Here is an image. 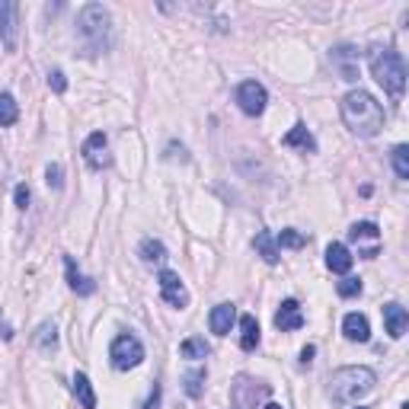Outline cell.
I'll list each match as a JSON object with an SVG mask.
<instances>
[{
  "label": "cell",
  "mask_w": 409,
  "mask_h": 409,
  "mask_svg": "<svg viewBox=\"0 0 409 409\" xmlns=\"http://www.w3.org/2000/svg\"><path fill=\"white\" fill-rule=\"evenodd\" d=\"M384 106L364 90H352L343 96V121L358 138H377L384 131Z\"/></svg>",
  "instance_id": "cell-1"
},
{
  "label": "cell",
  "mask_w": 409,
  "mask_h": 409,
  "mask_svg": "<svg viewBox=\"0 0 409 409\" xmlns=\"http://www.w3.org/2000/svg\"><path fill=\"white\" fill-rule=\"evenodd\" d=\"M77 35H81V45L87 58H96L109 48L112 42V20H109V10L102 4H87L77 13Z\"/></svg>",
  "instance_id": "cell-2"
},
{
  "label": "cell",
  "mask_w": 409,
  "mask_h": 409,
  "mask_svg": "<svg viewBox=\"0 0 409 409\" xmlns=\"http://www.w3.org/2000/svg\"><path fill=\"white\" fill-rule=\"evenodd\" d=\"M368 64H371V77L390 96H403V90H406V61H403L400 52H393L387 45H371Z\"/></svg>",
  "instance_id": "cell-3"
},
{
  "label": "cell",
  "mask_w": 409,
  "mask_h": 409,
  "mask_svg": "<svg viewBox=\"0 0 409 409\" xmlns=\"http://www.w3.org/2000/svg\"><path fill=\"white\" fill-rule=\"evenodd\" d=\"M377 384L374 371L362 368V364H352V368H339L329 374V396L336 403H352V400H362L364 393H371Z\"/></svg>",
  "instance_id": "cell-4"
},
{
  "label": "cell",
  "mask_w": 409,
  "mask_h": 409,
  "mask_svg": "<svg viewBox=\"0 0 409 409\" xmlns=\"http://www.w3.org/2000/svg\"><path fill=\"white\" fill-rule=\"evenodd\" d=\"M272 387L266 381H256L249 374H237L230 381V406L227 409H259L262 400H268Z\"/></svg>",
  "instance_id": "cell-5"
},
{
  "label": "cell",
  "mask_w": 409,
  "mask_h": 409,
  "mask_svg": "<svg viewBox=\"0 0 409 409\" xmlns=\"http://www.w3.org/2000/svg\"><path fill=\"white\" fill-rule=\"evenodd\" d=\"M109 358H112V368L115 371H131L138 368V364L144 362V345L138 336L131 333H121L112 339V345H109Z\"/></svg>",
  "instance_id": "cell-6"
},
{
  "label": "cell",
  "mask_w": 409,
  "mask_h": 409,
  "mask_svg": "<svg viewBox=\"0 0 409 409\" xmlns=\"http://www.w3.org/2000/svg\"><path fill=\"white\" fill-rule=\"evenodd\" d=\"M234 100H237V106H240V112H247L249 119H256V115L266 112L268 93H266V87H262L259 81H243L240 87H237Z\"/></svg>",
  "instance_id": "cell-7"
},
{
  "label": "cell",
  "mask_w": 409,
  "mask_h": 409,
  "mask_svg": "<svg viewBox=\"0 0 409 409\" xmlns=\"http://www.w3.org/2000/svg\"><path fill=\"white\" fill-rule=\"evenodd\" d=\"M157 285H160V297L170 304V307H176V310L189 307V291H186V285H182V278L176 275V272L163 268L160 275H157Z\"/></svg>",
  "instance_id": "cell-8"
},
{
  "label": "cell",
  "mask_w": 409,
  "mask_h": 409,
  "mask_svg": "<svg viewBox=\"0 0 409 409\" xmlns=\"http://www.w3.org/2000/svg\"><path fill=\"white\" fill-rule=\"evenodd\" d=\"M358 58H362V52H358L355 45H339L329 52V61H333V67L339 71V77L343 81H358Z\"/></svg>",
  "instance_id": "cell-9"
},
{
  "label": "cell",
  "mask_w": 409,
  "mask_h": 409,
  "mask_svg": "<svg viewBox=\"0 0 409 409\" xmlns=\"http://www.w3.org/2000/svg\"><path fill=\"white\" fill-rule=\"evenodd\" d=\"M83 160H87L90 170H106L109 163H112V157H109V141L102 131H93L83 141Z\"/></svg>",
  "instance_id": "cell-10"
},
{
  "label": "cell",
  "mask_w": 409,
  "mask_h": 409,
  "mask_svg": "<svg viewBox=\"0 0 409 409\" xmlns=\"http://www.w3.org/2000/svg\"><path fill=\"white\" fill-rule=\"evenodd\" d=\"M16 16H20V7L13 0H0V39L7 52H16Z\"/></svg>",
  "instance_id": "cell-11"
},
{
  "label": "cell",
  "mask_w": 409,
  "mask_h": 409,
  "mask_svg": "<svg viewBox=\"0 0 409 409\" xmlns=\"http://www.w3.org/2000/svg\"><path fill=\"white\" fill-rule=\"evenodd\" d=\"M381 314H384V329L390 333V339H403V333H406V326H409L406 307H403V304H384Z\"/></svg>",
  "instance_id": "cell-12"
},
{
  "label": "cell",
  "mask_w": 409,
  "mask_h": 409,
  "mask_svg": "<svg viewBox=\"0 0 409 409\" xmlns=\"http://www.w3.org/2000/svg\"><path fill=\"white\" fill-rule=\"evenodd\" d=\"M275 326L282 329V333H291V329H301V326H304L301 304H297L295 297L282 301V307H278V314H275Z\"/></svg>",
  "instance_id": "cell-13"
},
{
  "label": "cell",
  "mask_w": 409,
  "mask_h": 409,
  "mask_svg": "<svg viewBox=\"0 0 409 409\" xmlns=\"http://www.w3.org/2000/svg\"><path fill=\"white\" fill-rule=\"evenodd\" d=\"M352 262H355V256L349 253L345 243H329V247H326V266L333 268L336 275H349Z\"/></svg>",
  "instance_id": "cell-14"
},
{
  "label": "cell",
  "mask_w": 409,
  "mask_h": 409,
  "mask_svg": "<svg viewBox=\"0 0 409 409\" xmlns=\"http://www.w3.org/2000/svg\"><path fill=\"white\" fill-rule=\"evenodd\" d=\"M343 333L349 343H368L371 339V323L364 314H345L343 320Z\"/></svg>",
  "instance_id": "cell-15"
},
{
  "label": "cell",
  "mask_w": 409,
  "mask_h": 409,
  "mask_svg": "<svg viewBox=\"0 0 409 409\" xmlns=\"http://www.w3.org/2000/svg\"><path fill=\"white\" fill-rule=\"evenodd\" d=\"M234 320H237L234 304H218V307L211 310V316H208V326H211V333H215V336H227L230 326H234Z\"/></svg>",
  "instance_id": "cell-16"
},
{
  "label": "cell",
  "mask_w": 409,
  "mask_h": 409,
  "mask_svg": "<svg viewBox=\"0 0 409 409\" xmlns=\"http://www.w3.org/2000/svg\"><path fill=\"white\" fill-rule=\"evenodd\" d=\"M282 144H285V148H297L301 154H316V138L307 131V125H295L282 138Z\"/></svg>",
  "instance_id": "cell-17"
},
{
  "label": "cell",
  "mask_w": 409,
  "mask_h": 409,
  "mask_svg": "<svg viewBox=\"0 0 409 409\" xmlns=\"http://www.w3.org/2000/svg\"><path fill=\"white\" fill-rule=\"evenodd\" d=\"M64 272H67V285L77 291V295H83V297H90L96 291V285L90 282L87 275H83L81 268H77V262H74V256H64Z\"/></svg>",
  "instance_id": "cell-18"
},
{
  "label": "cell",
  "mask_w": 409,
  "mask_h": 409,
  "mask_svg": "<svg viewBox=\"0 0 409 409\" xmlns=\"http://www.w3.org/2000/svg\"><path fill=\"white\" fill-rule=\"evenodd\" d=\"M349 240L358 243V247L368 240L374 249H381V230H377L374 221H358V224H352V227H349Z\"/></svg>",
  "instance_id": "cell-19"
},
{
  "label": "cell",
  "mask_w": 409,
  "mask_h": 409,
  "mask_svg": "<svg viewBox=\"0 0 409 409\" xmlns=\"http://www.w3.org/2000/svg\"><path fill=\"white\" fill-rule=\"evenodd\" d=\"M256 345H259V323H256V316H240V349L243 352H256Z\"/></svg>",
  "instance_id": "cell-20"
},
{
  "label": "cell",
  "mask_w": 409,
  "mask_h": 409,
  "mask_svg": "<svg viewBox=\"0 0 409 409\" xmlns=\"http://www.w3.org/2000/svg\"><path fill=\"white\" fill-rule=\"evenodd\" d=\"M253 247H256V253L268 262V266H275V262H278V243H275V237L268 234V230H259V234L253 237Z\"/></svg>",
  "instance_id": "cell-21"
},
{
  "label": "cell",
  "mask_w": 409,
  "mask_h": 409,
  "mask_svg": "<svg viewBox=\"0 0 409 409\" xmlns=\"http://www.w3.org/2000/svg\"><path fill=\"white\" fill-rule=\"evenodd\" d=\"M74 396H77V403H81L83 409H96L93 384H90V377L83 374V371H77V374H74Z\"/></svg>",
  "instance_id": "cell-22"
},
{
  "label": "cell",
  "mask_w": 409,
  "mask_h": 409,
  "mask_svg": "<svg viewBox=\"0 0 409 409\" xmlns=\"http://www.w3.org/2000/svg\"><path fill=\"white\" fill-rule=\"evenodd\" d=\"M205 368H195V371H186V374H182V390H186L189 396H192V400H198L201 393H205Z\"/></svg>",
  "instance_id": "cell-23"
},
{
  "label": "cell",
  "mask_w": 409,
  "mask_h": 409,
  "mask_svg": "<svg viewBox=\"0 0 409 409\" xmlns=\"http://www.w3.org/2000/svg\"><path fill=\"white\" fill-rule=\"evenodd\" d=\"M16 119H20V106H16V100L10 93H0V128L16 125Z\"/></svg>",
  "instance_id": "cell-24"
},
{
  "label": "cell",
  "mask_w": 409,
  "mask_h": 409,
  "mask_svg": "<svg viewBox=\"0 0 409 409\" xmlns=\"http://www.w3.org/2000/svg\"><path fill=\"white\" fill-rule=\"evenodd\" d=\"M208 352H211V345L205 343L201 336H192V339H186V343L179 345V355L182 358H195V362H198V358H205Z\"/></svg>",
  "instance_id": "cell-25"
},
{
  "label": "cell",
  "mask_w": 409,
  "mask_h": 409,
  "mask_svg": "<svg viewBox=\"0 0 409 409\" xmlns=\"http://www.w3.org/2000/svg\"><path fill=\"white\" fill-rule=\"evenodd\" d=\"M390 160H393L396 179H409V148L406 144H396V148L390 150Z\"/></svg>",
  "instance_id": "cell-26"
},
{
  "label": "cell",
  "mask_w": 409,
  "mask_h": 409,
  "mask_svg": "<svg viewBox=\"0 0 409 409\" xmlns=\"http://www.w3.org/2000/svg\"><path fill=\"white\" fill-rule=\"evenodd\" d=\"M35 345H39L42 352H52L54 345H58V329H54V323H42L39 333H35Z\"/></svg>",
  "instance_id": "cell-27"
},
{
  "label": "cell",
  "mask_w": 409,
  "mask_h": 409,
  "mask_svg": "<svg viewBox=\"0 0 409 409\" xmlns=\"http://www.w3.org/2000/svg\"><path fill=\"white\" fill-rule=\"evenodd\" d=\"M141 259L148 262V266H154V262H163V259H167V247H163L160 240H144V243H141Z\"/></svg>",
  "instance_id": "cell-28"
},
{
  "label": "cell",
  "mask_w": 409,
  "mask_h": 409,
  "mask_svg": "<svg viewBox=\"0 0 409 409\" xmlns=\"http://www.w3.org/2000/svg\"><path fill=\"white\" fill-rule=\"evenodd\" d=\"M275 243H278V247H288V249H301L304 247V243H307V237H304L301 234V230H282V234H278L275 237Z\"/></svg>",
  "instance_id": "cell-29"
},
{
  "label": "cell",
  "mask_w": 409,
  "mask_h": 409,
  "mask_svg": "<svg viewBox=\"0 0 409 409\" xmlns=\"http://www.w3.org/2000/svg\"><path fill=\"white\" fill-rule=\"evenodd\" d=\"M336 291H339V297H355V295H362V278L345 275L343 282L336 285Z\"/></svg>",
  "instance_id": "cell-30"
},
{
  "label": "cell",
  "mask_w": 409,
  "mask_h": 409,
  "mask_svg": "<svg viewBox=\"0 0 409 409\" xmlns=\"http://www.w3.org/2000/svg\"><path fill=\"white\" fill-rule=\"evenodd\" d=\"M45 182H48L52 189H61V186H64V170H61V163H48Z\"/></svg>",
  "instance_id": "cell-31"
},
{
  "label": "cell",
  "mask_w": 409,
  "mask_h": 409,
  "mask_svg": "<svg viewBox=\"0 0 409 409\" xmlns=\"http://www.w3.org/2000/svg\"><path fill=\"white\" fill-rule=\"evenodd\" d=\"M48 87H52L54 93H64V90H67V77H64V71H58V67H54V71H48Z\"/></svg>",
  "instance_id": "cell-32"
},
{
  "label": "cell",
  "mask_w": 409,
  "mask_h": 409,
  "mask_svg": "<svg viewBox=\"0 0 409 409\" xmlns=\"http://www.w3.org/2000/svg\"><path fill=\"white\" fill-rule=\"evenodd\" d=\"M13 198H16V208L26 211L29 208V198H32V195H29V186H23V182H20V186H16V192H13Z\"/></svg>",
  "instance_id": "cell-33"
},
{
  "label": "cell",
  "mask_w": 409,
  "mask_h": 409,
  "mask_svg": "<svg viewBox=\"0 0 409 409\" xmlns=\"http://www.w3.org/2000/svg\"><path fill=\"white\" fill-rule=\"evenodd\" d=\"M160 406V387L154 384V390H150V396H148V403H144V409H157Z\"/></svg>",
  "instance_id": "cell-34"
},
{
  "label": "cell",
  "mask_w": 409,
  "mask_h": 409,
  "mask_svg": "<svg viewBox=\"0 0 409 409\" xmlns=\"http://www.w3.org/2000/svg\"><path fill=\"white\" fill-rule=\"evenodd\" d=\"M314 355H316L314 345H304V349H301V364H304V368H307V364L314 362Z\"/></svg>",
  "instance_id": "cell-35"
},
{
  "label": "cell",
  "mask_w": 409,
  "mask_h": 409,
  "mask_svg": "<svg viewBox=\"0 0 409 409\" xmlns=\"http://www.w3.org/2000/svg\"><path fill=\"white\" fill-rule=\"evenodd\" d=\"M266 409H282V406H278V403H266Z\"/></svg>",
  "instance_id": "cell-36"
},
{
  "label": "cell",
  "mask_w": 409,
  "mask_h": 409,
  "mask_svg": "<svg viewBox=\"0 0 409 409\" xmlns=\"http://www.w3.org/2000/svg\"><path fill=\"white\" fill-rule=\"evenodd\" d=\"M355 409H364V406H355Z\"/></svg>",
  "instance_id": "cell-37"
}]
</instances>
